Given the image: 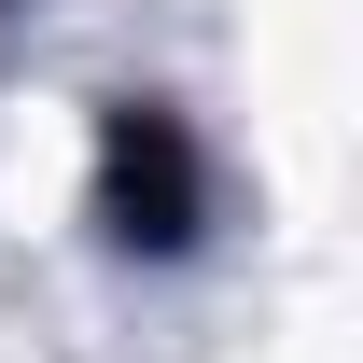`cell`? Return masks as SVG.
<instances>
[{
    "label": "cell",
    "instance_id": "6da1fadb",
    "mask_svg": "<svg viewBox=\"0 0 363 363\" xmlns=\"http://www.w3.org/2000/svg\"><path fill=\"white\" fill-rule=\"evenodd\" d=\"M112 224L154 238V252H182V238H196V168H182L168 112H112Z\"/></svg>",
    "mask_w": 363,
    "mask_h": 363
}]
</instances>
